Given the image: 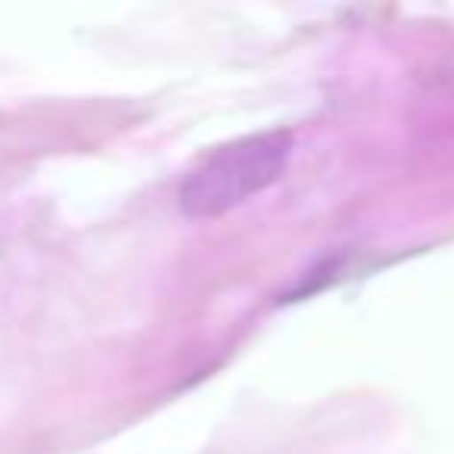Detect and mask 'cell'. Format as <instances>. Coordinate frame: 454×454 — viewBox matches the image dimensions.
<instances>
[{"mask_svg":"<svg viewBox=\"0 0 454 454\" xmlns=\"http://www.w3.org/2000/svg\"><path fill=\"white\" fill-rule=\"evenodd\" d=\"M296 137L284 128L247 134L212 150L181 184V208L187 218L208 221L234 212L265 193L290 168Z\"/></svg>","mask_w":454,"mask_h":454,"instance_id":"1","label":"cell"}]
</instances>
